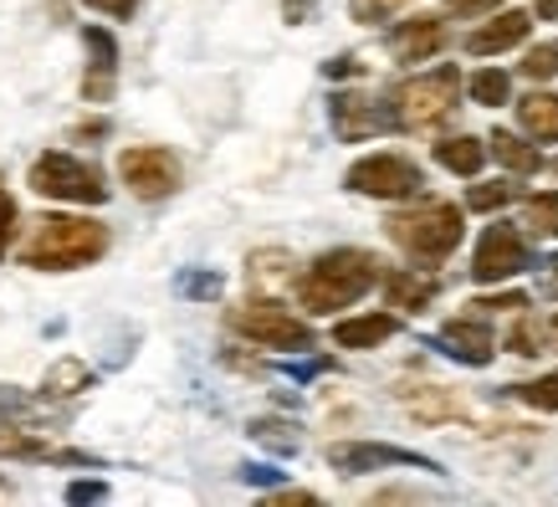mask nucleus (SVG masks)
Wrapping results in <instances>:
<instances>
[{
    "instance_id": "nucleus-1",
    "label": "nucleus",
    "mask_w": 558,
    "mask_h": 507,
    "mask_svg": "<svg viewBox=\"0 0 558 507\" xmlns=\"http://www.w3.org/2000/svg\"><path fill=\"white\" fill-rule=\"evenodd\" d=\"M108 252V226L87 216H41L21 241V267L32 271H77Z\"/></svg>"
},
{
    "instance_id": "nucleus-2",
    "label": "nucleus",
    "mask_w": 558,
    "mask_h": 507,
    "mask_svg": "<svg viewBox=\"0 0 558 507\" xmlns=\"http://www.w3.org/2000/svg\"><path fill=\"white\" fill-rule=\"evenodd\" d=\"M379 277H385L379 256L359 252V246H339V252H323L318 262L298 277V303H303L307 313H339V307L359 303Z\"/></svg>"
},
{
    "instance_id": "nucleus-3",
    "label": "nucleus",
    "mask_w": 558,
    "mask_h": 507,
    "mask_svg": "<svg viewBox=\"0 0 558 507\" xmlns=\"http://www.w3.org/2000/svg\"><path fill=\"white\" fill-rule=\"evenodd\" d=\"M389 241L410 256V262H421V267H436L446 256L461 246L466 237V220H461L457 205L446 201H430V205H415V210H400V216L385 220Z\"/></svg>"
},
{
    "instance_id": "nucleus-4",
    "label": "nucleus",
    "mask_w": 558,
    "mask_h": 507,
    "mask_svg": "<svg viewBox=\"0 0 558 507\" xmlns=\"http://www.w3.org/2000/svg\"><path fill=\"white\" fill-rule=\"evenodd\" d=\"M461 98V72L457 68H430L421 77H410V83L395 87V123L400 129H430L440 123Z\"/></svg>"
},
{
    "instance_id": "nucleus-5",
    "label": "nucleus",
    "mask_w": 558,
    "mask_h": 507,
    "mask_svg": "<svg viewBox=\"0 0 558 507\" xmlns=\"http://www.w3.org/2000/svg\"><path fill=\"white\" fill-rule=\"evenodd\" d=\"M26 185L36 195H47V201H72V205H102L108 201V185H102V174L83 159H72V154H36L32 159V174H26Z\"/></svg>"
},
{
    "instance_id": "nucleus-6",
    "label": "nucleus",
    "mask_w": 558,
    "mask_h": 507,
    "mask_svg": "<svg viewBox=\"0 0 558 507\" xmlns=\"http://www.w3.org/2000/svg\"><path fill=\"white\" fill-rule=\"evenodd\" d=\"M231 328L262 349H292V354L313 349V328L303 318H292L277 298H246L241 307H231Z\"/></svg>"
},
{
    "instance_id": "nucleus-7",
    "label": "nucleus",
    "mask_w": 558,
    "mask_h": 507,
    "mask_svg": "<svg viewBox=\"0 0 558 507\" xmlns=\"http://www.w3.org/2000/svg\"><path fill=\"white\" fill-rule=\"evenodd\" d=\"M343 185L354 195H369V201H410V195H421L425 174L405 154H364V159L349 165Z\"/></svg>"
},
{
    "instance_id": "nucleus-8",
    "label": "nucleus",
    "mask_w": 558,
    "mask_h": 507,
    "mask_svg": "<svg viewBox=\"0 0 558 507\" xmlns=\"http://www.w3.org/2000/svg\"><path fill=\"white\" fill-rule=\"evenodd\" d=\"M119 174L138 201H165V195L180 190V159H174L170 149H159V144H134V149H123Z\"/></svg>"
},
{
    "instance_id": "nucleus-9",
    "label": "nucleus",
    "mask_w": 558,
    "mask_h": 507,
    "mask_svg": "<svg viewBox=\"0 0 558 507\" xmlns=\"http://www.w3.org/2000/svg\"><path fill=\"white\" fill-rule=\"evenodd\" d=\"M328 467L343 476H364L379 472V467H415V472H440L430 457L421 451H405V446H385V440H339L328 446Z\"/></svg>"
},
{
    "instance_id": "nucleus-10",
    "label": "nucleus",
    "mask_w": 558,
    "mask_h": 507,
    "mask_svg": "<svg viewBox=\"0 0 558 507\" xmlns=\"http://www.w3.org/2000/svg\"><path fill=\"white\" fill-rule=\"evenodd\" d=\"M527 267V241L518 226H487L482 241H476V256H472V277L476 282H508L518 271Z\"/></svg>"
},
{
    "instance_id": "nucleus-11",
    "label": "nucleus",
    "mask_w": 558,
    "mask_h": 507,
    "mask_svg": "<svg viewBox=\"0 0 558 507\" xmlns=\"http://www.w3.org/2000/svg\"><path fill=\"white\" fill-rule=\"evenodd\" d=\"M328 119H333V134L343 144H359V138H374L379 129L395 123V108H385L379 98L369 93H339V98L328 102Z\"/></svg>"
},
{
    "instance_id": "nucleus-12",
    "label": "nucleus",
    "mask_w": 558,
    "mask_h": 507,
    "mask_svg": "<svg viewBox=\"0 0 558 507\" xmlns=\"http://www.w3.org/2000/svg\"><path fill=\"white\" fill-rule=\"evenodd\" d=\"M440 47H446V21L440 16H410L389 32L395 62H430Z\"/></svg>"
},
{
    "instance_id": "nucleus-13",
    "label": "nucleus",
    "mask_w": 558,
    "mask_h": 507,
    "mask_svg": "<svg viewBox=\"0 0 558 507\" xmlns=\"http://www.w3.org/2000/svg\"><path fill=\"white\" fill-rule=\"evenodd\" d=\"M83 41L93 51V72L83 77V98L108 102L113 98V77H119V41H113V32H102V26H83Z\"/></svg>"
},
{
    "instance_id": "nucleus-14",
    "label": "nucleus",
    "mask_w": 558,
    "mask_h": 507,
    "mask_svg": "<svg viewBox=\"0 0 558 507\" xmlns=\"http://www.w3.org/2000/svg\"><path fill=\"white\" fill-rule=\"evenodd\" d=\"M440 349L451 359H461V364H472V370H482V364H492V328L482 318H451L446 328H440Z\"/></svg>"
},
{
    "instance_id": "nucleus-15",
    "label": "nucleus",
    "mask_w": 558,
    "mask_h": 507,
    "mask_svg": "<svg viewBox=\"0 0 558 507\" xmlns=\"http://www.w3.org/2000/svg\"><path fill=\"white\" fill-rule=\"evenodd\" d=\"M527 26H533L527 11H502V16H492L487 26H476V32L466 36V51H472V57H497V51L527 41Z\"/></svg>"
},
{
    "instance_id": "nucleus-16",
    "label": "nucleus",
    "mask_w": 558,
    "mask_h": 507,
    "mask_svg": "<svg viewBox=\"0 0 558 507\" xmlns=\"http://www.w3.org/2000/svg\"><path fill=\"white\" fill-rule=\"evenodd\" d=\"M395 334H400V318H395V313H359V318L333 323V343H339V349H379V343Z\"/></svg>"
},
{
    "instance_id": "nucleus-17",
    "label": "nucleus",
    "mask_w": 558,
    "mask_h": 507,
    "mask_svg": "<svg viewBox=\"0 0 558 507\" xmlns=\"http://www.w3.org/2000/svg\"><path fill=\"white\" fill-rule=\"evenodd\" d=\"M518 123L533 144H558V98L554 93H527L518 98Z\"/></svg>"
},
{
    "instance_id": "nucleus-18",
    "label": "nucleus",
    "mask_w": 558,
    "mask_h": 507,
    "mask_svg": "<svg viewBox=\"0 0 558 507\" xmlns=\"http://www.w3.org/2000/svg\"><path fill=\"white\" fill-rule=\"evenodd\" d=\"M385 298L400 313H425V307L436 303V282L421 277V271H385Z\"/></svg>"
},
{
    "instance_id": "nucleus-19",
    "label": "nucleus",
    "mask_w": 558,
    "mask_h": 507,
    "mask_svg": "<svg viewBox=\"0 0 558 507\" xmlns=\"http://www.w3.org/2000/svg\"><path fill=\"white\" fill-rule=\"evenodd\" d=\"M487 144L472 134H457V138H440L436 144V165L451 169V174H461V180H472V174H482V165H487Z\"/></svg>"
},
{
    "instance_id": "nucleus-20",
    "label": "nucleus",
    "mask_w": 558,
    "mask_h": 507,
    "mask_svg": "<svg viewBox=\"0 0 558 507\" xmlns=\"http://www.w3.org/2000/svg\"><path fill=\"white\" fill-rule=\"evenodd\" d=\"M487 149H492V159L502 169H512V174H538L543 169V149L533 144V138H518V134H508V129H497V134L487 138Z\"/></svg>"
},
{
    "instance_id": "nucleus-21",
    "label": "nucleus",
    "mask_w": 558,
    "mask_h": 507,
    "mask_svg": "<svg viewBox=\"0 0 558 507\" xmlns=\"http://www.w3.org/2000/svg\"><path fill=\"white\" fill-rule=\"evenodd\" d=\"M93 379H98V374L87 370L83 359H57V364L47 370V379H41V395H51V400H72V395L93 389Z\"/></svg>"
},
{
    "instance_id": "nucleus-22",
    "label": "nucleus",
    "mask_w": 558,
    "mask_h": 507,
    "mask_svg": "<svg viewBox=\"0 0 558 507\" xmlns=\"http://www.w3.org/2000/svg\"><path fill=\"white\" fill-rule=\"evenodd\" d=\"M405 406H410V415H415V421H451V415L461 410L446 389H410Z\"/></svg>"
},
{
    "instance_id": "nucleus-23",
    "label": "nucleus",
    "mask_w": 558,
    "mask_h": 507,
    "mask_svg": "<svg viewBox=\"0 0 558 507\" xmlns=\"http://www.w3.org/2000/svg\"><path fill=\"white\" fill-rule=\"evenodd\" d=\"M548 334H554L548 323H538L533 313H523V318H518V323L508 328V349H512V354H523V359H533V354H543Z\"/></svg>"
},
{
    "instance_id": "nucleus-24",
    "label": "nucleus",
    "mask_w": 558,
    "mask_h": 507,
    "mask_svg": "<svg viewBox=\"0 0 558 507\" xmlns=\"http://www.w3.org/2000/svg\"><path fill=\"white\" fill-rule=\"evenodd\" d=\"M466 87H472V98L482 102V108H502V102L512 98V77L502 68H482Z\"/></svg>"
},
{
    "instance_id": "nucleus-25",
    "label": "nucleus",
    "mask_w": 558,
    "mask_h": 507,
    "mask_svg": "<svg viewBox=\"0 0 558 507\" xmlns=\"http://www.w3.org/2000/svg\"><path fill=\"white\" fill-rule=\"evenodd\" d=\"M523 226L538 231V237H558V195H527Z\"/></svg>"
},
{
    "instance_id": "nucleus-26",
    "label": "nucleus",
    "mask_w": 558,
    "mask_h": 507,
    "mask_svg": "<svg viewBox=\"0 0 558 507\" xmlns=\"http://www.w3.org/2000/svg\"><path fill=\"white\" fill-rule=\"evenodd\" d=\"M518 190L508 185V180H492V185H472L466 190V210H482V216H492V210H502V205L512 201Z\"/></svg>"
},
{
    "instance_id": "nucleus-27",
    "label": "nucleus",
    "mask_w": 558,
    "mask_h": 507,
    "mask_svg": "<svg viewBox=\"0 0 558 507\" xmlns=\"http://www.w3.org/2000/svg\"><path fill=\"white\" fill-rule=\"evenodd\" d=\"M512 395L533 410H558V374H543V379H527V385H512Z\"/></svg>"
},
{
    "instance_id": "nucleus-28",
    "label": "nucleus",
    "mask_w": 558,
    "mask_h": 507,
    "mask_svg": "<svg viewBox=\"0 0 558 507\" xmlns=\"http://www.w3.org/2000/svg\"><path fill=\"white\" fill-rule=\"evenodd\" d=\"M523 77H533V83H548V77H558V41H538V47H527Z\"/></svg>"
},
{
    "instance_id": "nucleus-29",
    "label": "nucleus",
    "mask_w": 558,
    "mask_h": 507,
    "mask_svg": "<svg viewBox=\"0 0 558 507\" xmlns=\"http://www.w3.org/2000/svg\"><path fill=\"white\" fill-rule=\"evenodd\" d=\"M246 277H252L256 288H271V282H288L292 271H288V256L282 252H262L252 256V267H246Z\"/></svg>"
},
{
    "instance_id": "nucleus-30",
    "label": "nucleus",
    "mask_w": 558,
    "mask_h": 507,
    "mask_svg": "<svg viewBox=\"0 0 558 507\" xmlns=\"http://www.w3.org/2000/svg\"><path fill=\"white\" fill-rule=\"evenodd\" d=\"M410 0H354V21L374 26V21H389L395 11H405Z\"/></svg>"
},
{
    "instance_id": "nucleus-31",
    "label": "nucleus",
    "mask_w": 558,
    "mask_h": 507,
    "mask_svg": "<svg viewBox=\"0 0 558 507\" xmlns=\"http://www.w3.org/2000/svg\"><path fill=\"white\" fill-rule=\"evenodd\" d=\"M256 440H267V446H277V451H298V436H282L288 425H271V421H256L252 425Z\"/></svg>"
},
{
    "instance_id": "nucleus-32",
    "label": "nucleus",
    "mask_w": 558,
    "mask_h": 507,
    "mask_svg": "<svg viewBox=\"0 0 558 507\" xmlns=\"http://www.w3.org/2000/svg\"><path fill=\"white\" fill-rule=\"evenodd\" d=\"M11 231H16V201H11L5 185H0V252L11 246Z\"/></svg>"
},
{
    "instance_id": "nucleus-33",
    "label": "nucleus",
    "mask_w": 558,
    "mask_h": 507,
    "mask_svg": "<svg viewBox=\"0 0 558 507\" xmlns=\"http://www.w3.org/2000/svg\"><path fill=\"white\" fill-rule=\"evenodd\" d=\"M502 0H446V11L451 16H487V11H497Z\"/></svg>"
},
{
    "instance_id": "nucleus-34",
    "label": "nucleus",
    "mask_w": 558,
    "mask_h": 507,
    "mask_svg": "<svg viewBox=\"0 0 558 507\" xmlns=\"http://www.w3.org/2000/svg\"><path fill=\"white\" fill-rule=\"evenodd\" d=\"M83 5H93L102 16H119V21H129L138 11V0H83Z\"/></svg>"
},
{
    "instance_id": "nucleus-35",
    "label": "nucleus",
    "mask_w": 558,
    "mask_h": 507,
    "mask_svg": "<svg viewBox=\"0 0 558 507\" xmlns=\"http://www.w3.org/2000/svg\"><path fill=\"white\" fill-rule=\"evenodd\" d=\"M102 497H108L102 482H72L68 487V503H102Z\"/></svg>"
},
{
    "instance_id": "nucleus-36",
    "label": "nucleus",
    "mask_w": 558,
    "mask_h": 507,
    "mask_svg": "<svg viewBox=\"0 0 558 507\" xmlns=\"http://www.w3.org/2000/svg\"><path fill=\"white\" fill-rule=\"evenodd\" d=\"M313 11H318V0H282V16H288L292 26H303V21H313Z\"/></svg>"
},
{
    "instance_id": "nucleus-37",
    "label": "nucleus",
    "mask_w": 558,
    "mask_h": 507,
    "mask_svg": "<svg viewBox=\"0 0 558 507\" xmlns=\"http://www.w3.org/2000/svg\"><path fill=\"white\" fill-rule=\"evenodd\" d=\"M185 292H195V298H216L220 277H216V271H210V277H185Z\"/></svg>"
},
{
    "instance_id": "nucleus-38",
    "label": "nucleus",
    "mask_w": 558,
    "mask_h": 507,
    "mask_svg": "<svg viewBox=\"0 0 558 507\" xmlns=\"http://www.w3.org/2000/svg\"><path fill=\"white\" fill-rule=\"evenodd\" d=\"M472 307H527L523 292H502V298H476Z\"/></svg>"
},
{
    "instance_id": "nucleus-39",
    "label": "nucleus",
    "mask_w": 558,
    "mask_h": 507,
    "mask_svg": "<svg viewBox=\"0 0 558 507\" xmlns=\"http://www.w3.org/2000/svg\"><path fill=\"white\" fill-rule=\"evenodd\" d=\"M271 503H277V507H313L318 497H313V492H277Z\"/></svg>"
},
{
    "instance_id": "nucleus-40",
    "label": "nucleus",
    "mask_w": 558,
    "mask_h": 507,
    "mask_svg": "<svg viewBox=\"0 0 558 507\" xmlns=\"http://www.w3.org/2000/svg\"><path fill=\"white\" fill-rule=\"evenodd\" d=\"M354 72H359L354 57H339V62H328V77H354Z\"/></svg>"
},
{
    "instance_id": "nucleus-41",
    "label": "nucleus",
    "mask_w": 558,
    "mask_h": 507,
    "mask_svg": "<svg viewBox=\"0 0 558 507\" xmlns=\"http://www.w3.org/2000/svg\"><path fill=\"white\" fill-rule=\"evenodd\" d=\"M533 11H538V16H548V21H558V0H533Z\"/></svg>"
},
{
    "instance_id": "nucleus-42",
    "label": "nucleus",
    "mask_w": 558,
    "mask_h": 507,
    "mask_svg": "<svg viewBox=\"0 0 558 507\" xmlns=\"http://www.w3.org/2000/svg\"><path fill=\"white\" fill-rule=\"evenodd\" d=\"M548 328H554V343H558V313H554V318H548Z\"/></svg>"
},
{
    "instance_id": "nucleus-43",
    "label": "nucleus",
    "mask_w": 558,
    "mask_h": 507,
    "mask_svg": "<svg viewBox=\"0 0 558 507\" xmlns=\"http://www.w3.org/2000/svg\"><path fill=\"white\" fill-rule=\"evenodd\" d=\"M548 267H554V277H558V256H554V262H548Z\"/></svg>"
}]
</instances>
